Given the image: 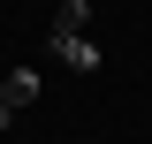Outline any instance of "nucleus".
I'll use <instances>...</instances> for the list:
<instances>
[{
  "instance_id": "nucleus-1",
  "label": "nucleus",
  "mask_w": 152,
  "mask_h": 144,
  "mask_svg": "<svg viewBox=\"0 0 152 144\" xmlns=\"http://www.w3.org/2000/svg\"><path fill=\"white\" fill-rule=\"evenodd\" d=\"M38 84H46L38 68H8V76H0V129H15V114L38 99Z\"/></svg>"
},
{
  "instance_id": "nucleus-2",
  "label": "nucleus",
  "mask_w": 152,
  "mask_h": 144,
  "mask_svg": "<svg viewBox=\"0 0 152 144\" xmlns=\"http://www.w3.org/2000/svg\"><path fill=\"white\" fill-rule=\"evenodd\" d=\"M46 46H53V61H61V68H76V76H99V68H107V53L91 46V31H69V38H46Z\"/></svg>"
},
{
  "instance_id": "nucleus-3",
  "label": "nucleus",
  "mask_w": 152,
  "mask_h": 144,
  "mask_svg": "<svg viewBox=\"0 0 152 144\" xmlns=\"http://www.w3.org/2000/svg\"><path fill=\"white\" fill-rule=\"evenodd\" d=\"M69 31H91V0H61V8H53L46 38H69Z\"/></svg>"
}]
</instances>
